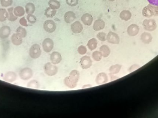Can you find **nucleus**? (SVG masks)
<instances>
[{
    "mask_svg": "<svg viewBox=\"0 0 158 118\" xmlns=\"http://www.w3.org/2000/svg\"><path fill=\"white\" fill-rule=\"evenodd\" d=\"M79 79L80 73L78 71L74 70L70 72L69 76L66 77L64 80V83L69 88L74 89L77 87Z\"/></svg>",
    "mask_w": 158,
    "mask_h": 118,
    "instance_id": "obj_1",
    "label": "nucleus"
},
{
    "mask_svg": "<svg viewBox=\"0 0 158 118\" xmlns=\"http://www.w3.org/2000/svg\"><path fill=\"white\" fill-rule=\"evenodd\" d=\"M44 70L45 74L49 76H53L56 75L58 72L57 67L52 65L51 63L48 62L44 65Z\"/></svg>",
    "mask_w": 158,
    "mask_h": 118,
    "instance_id": "obj_2",
    "label": "nucleus"
},
{
    "mask_svg": "<svg viewBox=\"0 0 158 118\" xmlns=\"http://www.w3.org/2000/svg\"><path fill=\"white\" fill-rule=\"evenodd\" d=\"M41 54L40 46L38 44H34L31 47L29 50V55L32 59L39 58Z\"/></svg>",
    "mask_w": 158,
    "mask_h": 118,
    "instance_id": "obj_3",
    "label": "nucleus"
},
{
    "mask_svg": "<svg viewBox=\"0 0 158 118\" xmlns=\"http://www.w3.org/2000/svg\"><path fill=\"white\" fill-rule=\"evenodd\" d=\"M20 79L24 80L29 79L33 76V71L28 67L24 68L20 70L19 73Z\"/></svg>",
    "mask_w": 158,
    "mask_h": 118,
    "instance_id": "obj_4",
    "label": "nucleus"
},
{
    "mask_svg": "<svg viewBox=\"0 0 158 118\" xmlns=\"http://www.w3.org/2000/svg\"><path fill=\"white\" fill-rule=\"evenodd\" d=\"M144 28L148 31H153L157 27L156 21L153 19H145L143 22Z\"/></svg>",
    "mask_w": 158,
    "mask_h": 118,
    "instance_id": "obj_5",
    "label": "nucleus"
},
{
    "mask_svg": "<svg viewBox=\"0 0 158 118\" xmlns=\"http://www.w3.org/2000/svg\"><path fill=\"white\" fill-rule=\"evenodd\" d=\"M43 27L45 31L50 33L54 32L56 28L55 23L52 20H46L44 22Z\"/></svg>",
    "mask_w": 158,
    "mask_h": 118,
    "instance_id": "obj_6",
    "label": "nucleus"
},
{
    "mask_svg": "<svg viewBox=\"0 0 158 118\" xmlns=\"http://www.w3.org/2000/svg\"><path fill=\"white\" fill-rule=\"evenodd\" d=\"M93 64V61L90 56H84L81 58L80 65L82 68L86 69L91 67Z\"/></svg>",
    "mask_w": 158,
    "mask_h": 118,
    "instance_id": "obj_7",
    "label": "nucleus"
},
{
    "mask_svg": "<svg viewBox=\"0 0 158 118\" xmlns=\"http://www.w3.org/2000/svg\"><path fill=\"white\" fill-rule=\"evenodd\" d=\"M44 51L46 53H49L52 50L54 47V42L50 38H46L42 43Z\"/></svg>",
    "mask_w": 158,
    "mask_h": 118,
    "instance_id": "obj_8",
    "label": "nucleus"
},
{
    "mask_svg": "<svg viewBox=\"0 0 158 118\" xmlns=\"http://www.w3.org/2000/svg\"><path fill=\"white\" fill-rule=\"evenodd\" d=\"M106 40L108 42L112 44H118L120 39L118 34L112 31H110L108 33L106 37Z\"/></svg>",
    "mask_w": 158,
    "mask_h": 118,
    "instance_id": "obj_9",
    "label": "nucleus"
},
{
    "mask_svg": "<svg viewBox=\"0 0 158 118\" xmlns=\"http://www.w3.org/2000/svg\"><path fill=\"white\" fill-rule=\"evenodd\" d=\"M96 83L98 85L104 84L108 81V78L106 73L101 72L97 76L95 80Z\"/></svg>",
    "mask_w": 158,
    "mask_h": 118,
    "instance_id": "obj_10",
    "label": "nucleus"
},
{
    "mask_svg": "<svg viewBox=\"0 0 158 118\" xmlns=\"http://www.w3.org/2000/svg\"><path fill=\"white\" fill-rule=\"evenodd\" d=\"M83 29V27L80 21H76L71 25V31L75 34H79L81 33Z\"/></svg>",
    "mask_w": 158,
    "mask_h": 118,
    "instance_id": "obj_11",
    "label": "nucleus"
},
{
    "mask_svg": "<svg viewBox=\"0 0 158 118\" xmlns=\"http://www.w3.org/2000/svg\"><path fill=\"white\" fill-rule=\"evenodd\" d=\"M50 59L53 64H59L62 60V55L58 52L54 51L52 53L50 56Z\"/></svg>",
    "mask_w": 158,
    "mask_h": 118,
    "instance_id": "obj_12",
    "label": "nucleus"
},
{
    "mask_svg": "<svg viewBox=\"0 0 158 118\" xmlns=\"http://www.w3.org/2000/svg\"><path fill=\"white\" fill-rule=\"evenodd\" d=\"M81 20L84 24L85 26H90L92 24L93 22V16L90 14L86 13L84 14L81 17Z\"/></svg>",
    "mask_w": 158,
    "mask_h": 118,
    "instance_id": "obj_13",
    "label": "nucleus"
},
{
    "mask_svg": "<svg viewBox=\"0 0 158 118\" xmlns=\"http://www.w3.org/2000/svg\"><path fill=\"white\" fill-rule=\"evenodd\" d=\"M10 33L11 29L8 26H3L0 28V38L2 39H5L8 38Z\"/></svg>",
    "mask_w": 158,
    "mask_h": 118,
    "instance_id": "obj_14",
    "label": "nucleus"
},
{
    "mask_svg": "<svg viewBox=\"0 0 158 118\" xmlns=\"http://www.w3.org/2000/svg\"><path fill=\"white\" fill-rule=\"evenodd\" d=\"M139 31V28L135 24H132L128 27L127 32L130 36L133 37L138 34Z\"/></svg>",
    "mask_w": 158,
    "mask_h": 118,
    "instance_id": "obj_15",
    "label": "nucleus"
},
{
    "mask_svg": "<svg viewBox=\"0 0 158 118\" xmlns=\"http://www.w3.org/2000/svg\"><path fill=\"white\" fill-rule=\"evenodd\" d=\"M105 25L106 24L104 20L101 19H97L94 22L93 29L95 31H99L105 28Z\"/></svg>",
    "mask_w": 158,
    "mask_h": 118,
    "instance_id": "obj_16",
    "label": "nucleus"
},
{
    "mask_svg": "<svg viewBox=\"0 0 158 118\" xmlns=\"http://www.w3.org/2000/svg\"><path fill=\"white\" fill-rule=\"evenodd\" d=\"M76 14L72 11H68L65 14L64 19L67 23L70 24L76 19Z\"/></svg>",
    "mask_w": 158,
    "mask_h": 118,
    "instance_id": "obj_17",
    "label": "nucleus"
},
{
    "mask_svg": "<svg viewBox=\"0 0 158 118\" xmlns=\"http://www.w3.org/2000/svg\"><path fill=\"white\" fill-rule=\"evenodd\" d=\"M17 75L15 72L13 71H8L6 73L4 77V80L7 82L12 83L15 81Z\"/></svg>",
    "mask_w": 158,
    "mask_h": 118,
    "instance_id": "obj_18",
    "label": "nucleus"
},
{
    "mask_svg": "<svg viewBox=\"0 0 158 118\" xmlns=\"http://www.w3.org/2000/svg\"><path fill=\"white\" fill-rule=\"evenodd\" d=\"M11 41L13 44L16 46L20 45L22 43V38L17 33H15L11 37Z\"/></svg>",
    "mask_w": 158,
    "mask_h": 118,
    "instance_id": "obj_19",
    "label": "nucleus"
},
{
    "mask_svg": "<svg viewBox=\"0 0 158 118\" xmlns=\"http://www.w3.org/2000/svg\"><path fill=\"white\" fill-rule=\"evenodd\" d=\"M143 14L144 16L147 18H150L153 16L151 4H149L148 5L144 7L143 10Z\"/></svg>",
    "mask_w": 158,
    "mask_h": 118,
    "instance_id": "obj_20",
    "label": "nucleus"
},
{
    "mask_svg": "<svg viewBox=\"0 0 158 118\" xmlns=\"http://www.w3.org/2000/svg\"><path fill=\"white\" fill-rule=\"evenodd\" d=\"M100 52L103 57L106 58L109 56L110 53V50L107 45H104L101 46L99 49Z\"/></svg>",
    "mask_w": 158,
    "mask_h": 118,
    "instance_id": "obj_21",
    "label": "nucleus"
},
{
    "mask_svg": "<svg viewBox=\"0 0 158 118\" xmlns=\"http://www.w3.org/2000/svg\"><path fill=\"white\" fill-rule=\"evenodd\" d=\"M131 13L129 10H123L120 14V18L122 20L128 21L131 17Z\"/></svg>",
    "mask_w": 158,
    "mask_h": 118,
    "instance_id": "obj_22",
    "label": "nucleus"
},
{
    "mask_svg": "<svg viewBox=\"0 0 158 118\" xmlns=\"http://www.w3.org/2000/svg\"><path fill=\"white\" fill-rule=\"evenodd\" d=\"M97 45V40L95 38H93V39L89 40L87 44V46L88 47V49L91 51H94L95 49H96Z\"/></svg>",
    "mask_w": 158,
    "mask_h": 118,
    "instance_id": "obj_23",
    "label": "nucleus"
},
{
    "mask_svg": "<svg viewBox=\"0 0 158 118\" xmlns=\"http://www.w3.org/2000/svg\"><path fill=\"white\" fill-rule=\"evenodd\" d=\"M14 14L16 16L22 17L24 15L25 11L22 6H17L14 9Z\"/></svg>",
    "mask_w": 158,
    "mask_h": 118,
    "instance_id": "obj_24",
    "label": "nucleus"
},
{
    "mask_svg": "<svg viewBox=\"0 0 158 118\" xmlns=\"http://www.w3.org/2000/svg\"><path fill=\"white\" fill-rule=\"evenodd\" d=\"M48 5L49 7H51L52 9L53 10H57L59 9L61 6V4L59 1L57 0H50L48 2Z\"/></svg>",
    "mask_w": 158,
    "mask_h": 118,
    "instance_id": "obj_25",
    "label": "nucleus"
},
{
    "mask_svg": "<svg viewBox=\"0 0 158 118\" xmlns=\"http://www.w3.org/2000/svg\"><path fill=\"white\" fill-rule=\"evenodd\" d=\"M26 12L27 14H33L35 11V6L34 4L29 2L27 4L26 6Z\"/></svg>",
    "mask_w": 158,
    "mask_h": 118,
    "instance_id": "obj_26",
    "label": "nucleus"
},
{
    "mask_svg": "<svg viewBox=\"0 0 158 118\" xmlns=\"http://www.w3.org/2000/svg\"><path fill=\"white\" fill-rule=\"evenodd\" d=\"M152 37L151 34L147 32L143 33L141 36V39L143 42L146 43H149L152 40Z\"/></svg>",
    "mask_w": 158,
    "mask_h": 118,
    "instance_id": "obj_27",
    "label": "nucleus"
},
{
    "mask_svg": "<svg viewBox=\"0 0 158 118\" xmlns=\"http://www.w3.org/2000/svg\"><path fill=\"white\" fill-rule=\"evenodd\" d=\"M56 14V10L52 9L51 7H47L45 10L44 15L47 18H53Z\"/></svg>",
    "mask_w": 158,
    "mask_h": 118,
    "instance_id": "obj_28",
    "label": "nucleus"
},
{
    "mask_svg": "<svg viewBox=\"0 0 158 118\" xmlns=\"http://www.w3.org/2000/svg\"><path fill=\"white\" fill-rule=\"evenodd\" d=\"M8 17V12L4 8H0V21L3 22L5 21Z\"/></svg>",
    "mask_w": 158,
    "mask_h": 118,
    "instance_id": "obj_29",
    "label": "nucleus"
},
{
    "mask_svg": "<svg viewBox=\"0 0 158 118\" xmlns=\"http://www.w3.org/2000/svg\"><path fill=\"white\" fill-rule=\"evenodd\" d=\"M121 67V65H118V64H116V65L111 66L109 69L110 74H115L118 73L120 71Z\"/></svg>",
    "mask_w": 158,
    "mask_h": 118,
    "instance_id": "obj_30",
    "label": "nucleus"
},
{
    "mask_svg": "<svg viewBox=\"0 0 158 118\" xmlns=\"http://www.w3.org/2000/svg\"><path fill=\"white\" fill-rule=\"evenodd\" d=\"M7 11H8V20L10 21H12V22H13V21H15L16 20H17V19L18 17L16 16L14 14H13V12H14V8L13 7H10V8H8L7 9Z\"/></svg>",
    "mask_w": 158,
    "mask_h": 118,
    "instance_id": "obj_31",
    "label": "nucleus"
},
{
    "mask_svg": "<svg viewBox=\"0 0 158 118\" xmlns=\"http://www.w3.org/2000/svg\"><path fill=\"white\" fill-rule=\"evenodd\" d=\"M16 32L22 38H25L27 35V31L24 28L21 26H19L17 28Z\"/></svg>",
    "mask_w": 158,
    "mask_h": 118,
    "instance_id": "obj_32",
    "label": "nucleus"
},
{
    "mask_svg": "<svg viewBox=\"0 0 158 118\" xmlns=\"http://www.w3.org/2000/svg\"><path fill=\"white\" fill-rule=\"evenodd\" d=\"M40 83L38 82V81L36 80H32L30 81L28 83L27 87L28 88H32V89H39L40 88Z\"/></svg>",
    "mask_w": 158,
    "mask_h": 118,
    "instance_id": "obj_33",
    "label": "nucleus"
},
{
    "mask_svg": "<svg viewBox=\"0 0 158 118\" xmlns=\"http://www.w3.org/2000/svg\"><path fill=\"white\" fill-rule=\"evenodd\" d=\"M102 55L101 52L98 51H95L92 54V58L96 61H99L102 59Z\"/></svg>",
    "mask_w": 158,
    "mask_h": 118,
    "instance_id": "obj_34",
    "label": "nucleus"
},
{
    "mask_svg": "<svg viewBox=\"0 0 158 118\" xmlns=\"http://www.w3.org/2000/svg\"><path fill=\"white\" fill-rule=\"evenodd\" d=\"M27 20L30 24H35L37 21V18L32 14H28L27 16Z\"/></svg>",
    "mask_w": 158,
    "mask_h": 118,
    "instance_id": "obj_35",
    "label": "nucleus"
},
{
    "mask_svg": "<svg viewBox=\"0 0 158 118\" xmlns=\"http://www.w3.org/2000/svg\"><path fill=\"white\" fill-rule=\"evenodd\" d=\"M106 34L103 32H99L97 35V38L100 41L105 42L106 40Z\"/></svg>",
    "mask_w": 158,
    "mask_h": 118,
    "instance_id": "obj_36",
    "label": "nucleus"
},
{
    "mask_svg": "<svg viewBox=\"0 0 158 118\" xmlns=\"http://www.w3.org/2000/svg\"><path fill=\"white\" fill-rule=\"evenodd\" d=\"M13 0H1V4L4 7H7L12 5Z\"/></svg>",
    "mask_w": 158,
    "mask_h": 118,
    "instance_id": "obj_37",
    "label": "nucleus"
},
{
    "mask_svg": "<svg viewBox=\"0 0 158 118\" xmlns=\"http://www.w3.org/2000/svg\"><path fill=\"white\" fill-rule=\"evenodd\" d=\"M78 52L79 54L81 55H84L86 54V52H87V49L85 46H83V45H81L78 48Z\"/></svg>",
    "mask_w": 158,
    "mask_h": 118,
    "instance_id": "obj_38",
    "label": "nucleus"
},
{
    "mask_svg": "<svg viewBox=\"0 0 158 118\" xmlns=\"http://www.w3.org/2000/svg\"><path fill=\"white\" fill-rule=\"evenodd\" d=\"M66 2L69 6H76L78 4L79 0H66Z\"/></svg>",
    "mask_w": 158,
    "mask_h": 118,
    "instance_id": "obj_39",
    "label": "nucleus"
},
{
    "mask_svg": "<svg viewBox=\"0 0 158 118\" xmlns=\"http://www.w3.org/2000/svg\"><path fill=\"white\" fill-rule=\"evenodd\" d=\"M151 7L153 16H158V6H154L152 5Z\"/></svg>",
    "mask_w": 158,
    "mask_h": 118,
    "instance_id": "obj_40",
    "label": "nucleus"
},
{
    "mask_svg": "<svg viewBox=\"0 0 158 118\" xmlns=\"http://www.w3.org/2000/svg\"><path fill=\"white\" fill-rule=\"evenodd\" d=\"M19 22L22 26H28L27 21L24 17L21 18L19 19Z\"/></svg>",
    "mask_w": 158,
    "mask_h": 118,
    "instance_id": "obj_41",
    "label": "nucleus"
},
{
    "mask_svg": "<svg viewBox=\"0 0 158 118\" xmlns=\"http://www.w3.org/2000/svg\"><path fill=\"white\" fill-rule=\"evenodd\" d=\"M150 4L154 6H158V0H148Z\"/></svg>",
    "mask_w": 158,
    "mask_h": 118,
    "instance_id": "obj_42",
    "label": "nucleus"
},
{
    "mask_svg": "<svg viewBox=\"0 0 158 118\" xmlns=\"http://www.w3.org/2000/svg\"><path fill=\"white\" fill-rule=\"evenodd\" d=\"M87 85H84V86H83L82 88H88V87H91V85H88V86H87Z\"/></svg>",
    "mask_w": 158,
    "mask_h": 118,
    "instance_id": "obj_43",
    "label": "nucleus"
},
{
    "mask_svg": "<svg viewBox=\"0 0 158 118\" xmlns=\"http://www.w3.org/2000/svg\"><path fill=\"white\" fill-rule=\"evenodd\" d=\"M108 1H110V2H114L115 0H108Z\"/></svg>",
    "mask_w": 158,
    "mask_h": 118,
    "instance_id": "obj_44",
    "label": "nucleus"
}]
</instances>
